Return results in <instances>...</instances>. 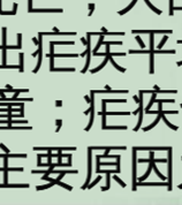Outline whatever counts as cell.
<instances>
[{
    "label": "cell",
    "mask_w": 182,
    "mask_h": 205,
    "mask_svg": "<svg viewBox=\"0 0 182 205\" xmlns=\"http://www.w3.org/2000/svg\"><path fill=\"white\" fill-rule=\"evenodd\" d=\"M127 126H104L102 127L103 130H126Z\"/></svg>",
    "instance_id": "obj_12"
},
{
    "label": "cell",
    "mask_w": 182,
    "mask_h": 205,
    "mask_svg": "<svg viewBox=\"0 0 182 205\" xmlns=\"http://www.w3.org/2000/svg\"><path fill=\"white\" fill-rule=\"evenodd\" d=\"M104 37H105V35H100L99 36V41L98 43H97V45H96V47L92 50V53H96L97 51H98V48L103 45V41H104Z\"/></svg>",
    "instance_id": "obj_18"
},
{
    "label": "cell",
    "mask_w": 182,
    "mask_h": 205,
    "mask_svg": "<svg viewBox=\"0 0 182 205\" xmlns=\"http://www.w3.org/2000/svg\"><path fill=\"white\" fill-rule=\"evenodd\" d=\"M56 185H60V187H62V188H65V189H67V190H73V187H70V185H66V183H63V182H61V181H56Z\"/></svg>",
    "instance_id": "obj_26"
},
{
    "label": "cell",
    "mask_w": 182,
    "mask_h": 205,
    "mask_svg": "<svg viewBox=\"0 0 182 205\" xmlns=\"http://www.w3.org/2000/svg\"><path fill=\"white\" fill-rule=\"evenodd\" d=\"M90 112H91V109H89L88 111H85V112H84V114H85V115H88V114H89Z\"/></svg>",
    "instance_id": "obj_46"
},
{
    "label": "cell",
    "mask_w": 182,
    "mask_h": 205,
    "mask_svg": "<svg viewBox=\"0 0 182 205\" xmlns=\"http://www.w3.org/2000/svg\"><path fill=\"white\" fill-rule=\"evenodd\" d=\"M53 185H54V183H53V182H51V183H49V185H38V187H36V189H37V190H44V189H47V188H50V187H52Z\"/></svg>",
    "instance_id": "obj_29"
},
{
    "label": "cell",
    "mask_w": 182,
    "mask_h": 205,
    "mask_svg": "<svg viewBox=\"0 0 182 205\" xmlns=\"http://www.w3.org/2000/svg\"><path fill=\"white\" fill-rule=\"evenodd\" d=\"M6 170H7V172H12V171H13V172H22V171H23V168H22V167H21V168H8V167H7Z\"/></svg>",
    "instance_id": "obj_36"
},
{
    "label": "cell",
    "mask_w": 182,
    "mask_h": 205,
    "mask_svg": "<svg viewBox=\"0 0 182 205\" xmlns=\"http://www.w3.org/2000/svg\"><path fill=\"white\" fill-rule=\"evenodd\" d=\"M138 163L142 164V163H150V159H138Z\"/></svg>",
    "instance_id": "obj_39"
},
{
    "label": "cell",
    "mask_w": 182,
    "mask_h": 205,
    "mask_svg": "<svg viewBox=\"0 0 182 205\" xmlns=\"http://www.w3.org/2000/svg\"><path fill=\"white\" fill-rule=\"evenodd\" d=\"M110 61H111V63H112L113 66H114L115 68L118 69L119 72H121V73H125V72H126V68H122V67H120L119 65H118L117 62H115L114 60H113V57H112V55H110Z\"/></svg>",
    "instance_id": "obj_20"
},
{
    "label": "cell",
    "mask_w": 182,
    "mask_h": 205,
    "mask_svg": "<svg viewBox=\"0 0 182 205\" xmlns=\"http://www.w3.org/2000/svg\"><path fill=\"white\" fill-rule=\"evenodd\" d=\"M86 53H88V48H86V50H85V51H84L83 53H81V57H82V58H84V57H85V55H86Z\"/></svg>",
    "instance_id": "obj_44"
},
{
    "label": "cell",
    "mask_w": 182,
    "mask_h": 205,
    "mask_svg": "<svg viewBox=\"0 0 182 205\" xmlns=\"http://www.w3.org/2000/svg\"><path fill=\"white\" fill-rule=\"evenodd\" d=\"M168 41V36H164V38H162V39L160 41V43H159V45L157 46V48H158V50H161V48H162V46L166 44V41Z\"/></svg>",
    "instance_id": "obj_25"
},
{
    "label": "cell",
    "mask_w": 182,
    "mask_h": 205,
    "mask_svg": "<svg viewBox=\"0 0 182 205\" xmlns=\"http://www.w3.org/2000/svg\"><path fill=\"white\" fill-rule=\"evenodd\" d=\"M180 106H181V107H182V104H181V105H180Z\"/></svg>",
    "instance_id": "obj_50"
},
{
    "label": "cell",
    "mask_w": 182,
    "mask_h": 205,
    "mask_svg": "<svg viewBox=\"0 0 182 205\" xmlns=\"http://www.w3.org/2000/svg\"><path fill=\"white\" fill-rule=\"evenodd\" d=\"M32 41L35 43L36 45H38V44H39V43H38V41H37V38H32Z\"/></svg>",
    "instance_id": "obj_45"
},
{
    "label": "cell",
    "mask_w": 182,
    "mask_h": 205,
    "mask_svg": "<svg viewBox=\"0 0 182 205\" xmlns=\"http://www.w3.org/2000/svg\"><path fill=\"white\" fill-rule=\"evenodd\" d=\"M56 106H59V107H60V106L62 105V102H61V100H56Z\"/></svg>",
    "instance_id": "obj_41"
},
{
    "label": "cell",
    "mask_w": 182,
    "mask_h": 205,
    "mask_svg": "<svg viewBox=\"0 0 182 205\" xmlns=\"http://www.w3.org/2000/svg\"><path fill=\"white\" fill-rule=\"evenodd\" d=\"M153 89H154V90H159V87H157V85H154V87H153Z\"/></svg>",
    "instance_id": "obj_48"
},
{
    "label": "cell",
    "mask_w": 182,
    "mask_h": 205,
    "mask_svg": "<svg viewBox=\"0 0 182 205\" xmlns=\"http://www.w3.org/2000/svg\"><path fill=\"white\" fill-rule=\"evenodd\" d=\"M84 99H85V102H88V104H90L91 102V98L89 96H84Z\"/></svg>",
    "instance_id": "obj_40"
},
{
    "label": "cell",
    "mask_w": 182,
    "mask_h": 205,
    "mask_svg": "<svg viewBox=\"0 0 182 205\" xmlns=\"http://www.w3.org/2000/svg\"><path fill=\"white\" fill-rule=\"evenodd\" d=\"M133 99H134V102H136V104H140V97L138 96H136V95H135V96H133Z\"/></svg>",
    "instance_id": "obj_37"
},
{
    "label": "cell",
    "mask_w": 182,
    "mask_h": 205,
    "mask_svg": "<svg viewBox=\"0 0 182 205\" xmlns=\"http://www.w3.org/2000/svg\"><path fill=\"white\" fill-rule=\"evenodd\" d=\"M113 179H114V180H115V181H117V182H118L122 188H126V183H125V182H123V181H122L120 178H118V175H113Z\"/></svg>",
    "instance_id": "obj_27"
},
{
    "label": "cell",
    "mask_w": 182,
    "mask_h": 205,
    "mask_svg": "<svg viewBox=\"0 0 182 205\" xmlns=\"http://www.w3.org/2000/svg\"><path fill=\"white\" fill-rule=\"evenodd\" d=\"M137 185H158V187H168V182H144V181H138Z\"/></svg>",
    "instance_id": "obj_9"
},
{
    "label": "cell",
    "mask_w": 182,
    "mask_h": 205,
    "mask_svg": "<svg viewBox=\"0 0 182 205\" xmlns=\"http://www.w3.org/2000/svg\"><path fill=\"white\" fill-rule=\"evenodd\" d=\"M149 164L152 165V170H153V172L156 173V174H157V176H159V178H160L162 181H165V180H166V176H164L160 172H159V170L157 168V165H156V161H154V158H153V159H150V163H149Z\"/></svg>",
    "instance_id": "obj_10"
},
{
    "label": "cell",
    "mask_w": 182,
    "mask_h": 205,
    "mask_svg": "<svg viewBox=\"0 0 182 205\" xmlns=\"http://www.w3.org/2000/svg\"><path fill=\"white\" fill-rule=\"evenodd\" d=\"M56 131L58 133V131L60 130V128H61V124H62V121H61V120H56Z\"/></svg>",
    "instance_id": "obj_35"
},
{
    "label": "cell",
    "mask_w": 182,
    "mask_h": 205,
    "mask_svg": "<svg viewBox=\"0 0 182 205\" xmlns=\"http://www.w3.org/2000/svg\"><path fill=\"white\" fill-rule=\"evenodd\" d=\"M53 65H54V57L51 55V57H50V70H52V69L54 68Z\"/></svg>",
    "instance_id": "obj_33"
},
{
    "label": "cell",
    "mask_w": 182,
    "mask_h": 205,
    "mask_svg": "<svg viewBox=\"0 0 182 205\" xmlns=\"http://www.w3.org/2000/svg\"><path fill=\"white\" fill-rule=\"evenodd\" d=\"M172 158H173V149H168V158H167V165H168V191L172 190Z\"/></svg>",
    "instance_id": "obj_2"
},
{
    "label": "cell",
    "mask_w": 182,
    "mask_h": 205,
    "mask_svg": "<svg viewBox=\"0 0 182 205\" xmlns=\"http://www.w3.org/2000/svg\"><path fill=\"white\" fill-rule=\"evenodd\" d=\"M51 72H75V68H53Z\"/></svg>",
    "instance_id": "obj_24"
},
{
    "label": "cell",
    "mask_w": 182,
    "mask_h": 205,
    "mask_svg": "<svg viewBox=\"0 0 182 205\" xmlns=\"http://www.w3.org/2000/svg\"><path fill=\"white\" fill-rule=\"evenodd\" d=\"M130 54H150V50H129Z\"/></svg>",
    "instance_id": "obj_15"
},
{
    "label": "cell",
    "mask_w": 182,
    "mask_h": 205,
    "mask_svg": "<svg viewBox=\"0 0 182 205\" xmlns=\"http://www.w3.org/2000/svg\"><path fill=\"white\" fill-rule=\"evenodd\" d=\"M136 159H137V150L136 148H133V191H136L137 188V181H136V176H137V167H136Z\"/></svg>",
    "instance_id": "obj_3"
},
{
    "label": "cell",
    "mask_w": 182,
    "mask_h": 205,
    "mask_svg": "<svg viewBox=\"0 0 182 205\" xmlns=\"http://www.w3.org/2000/svg\"><path fill=\"white\" fill-rule=\"evenodd\" d=\"M20 72H23V53H20Z\"/></svg>",
    "instance_id": "obj_34"
},
{
    "label": "cell",
    "mask_w": 182,
    "mask_h": 205,
    "mask_svg": "<svg viewBox=\"0 0 182 205\" xmlns=\"http://www.w3.org/2000/svg\"><path fill=\"white\" fill-rule=\"evenodd\" d=\"M95 93H128V90H93Z\"/></svg>",
    "instance_id": "obj_8"
},
{
    "label": "cell",
    "mask_w": 182,
    "mask_h": 205,
    "mask_svg": "<svg viewBox=\"0 0 182 205\" xmlns=\"http://www.w3.org/2000/svg\"><path fill=\"white\" fill-rule=\"evenodd\" d=\"M31 130L32 128L29 127V126H26V127H22V126H16V127H12V124H8V126H1L0 127V130Z\"/></svg>",
    "instance_id": "obj_7"
},
{
    "label": "cell",
    "mask_w": 182,
    "mask_h": 205,
    "mask_svg": "<svg viewBox=\"0 0 182 205\" xmlns=\"http://www.w3.org/2000/svg\"><path fill=\"white\" fill-rule=\"evenodd\" d=\"M154 73V54L150 53V74Z\"/></svg>",
    "instance_id": "obj_19"
},
{
    "label": "cell",
    "mask_w": 182,
    "mask_h": 205,
    "mask_svg": "<svg viewBox=\"0 0 182 205\" xmlns=\"http://www.w3.org/2000/svg\"><path fill=\"white\" fill-rule=\"evenodd\" d=\"M160 120H161V115H160V113H159V114H158V116H157V119L154 120L153 122L151 123V124H149L147 127H144V128H143V130H144V131H149V130H151L152 128H154V127L158 124V122H159Z\"/></svg>",
    "instance_id": "obj_13"
},
{
    "label": "cell",
    "mask_w": 182,
    "mask_h": 205,
    "mask_svg": "<svg viewBox=\"0 0 182 205\" xmlns=\"http://www.w3.org/2000/svg\"><path fill=\"white\" fill-rule=\"evenodd\" d=\"M11 187H12V188H13V187H14V188H20V187H21V188H28L29 185H21V183H20V185H7V183L0 185V188H11Z\"/></svg>",
    "instance_id": "obj_16"
},
{
    "label": "cell",
    "mask_w": 182,
    "mask_h": 205,
    "mask_svg": "<svg viewBox=\"0 0 182 205\" xmlns=\"http://www.w3.org/2000/svg\"><path fill=\"white\" fill-rule=\"evenodd\" d=\"M103 44L104 45H106V44H108V45H112V44H114V45H122V41H103Z\"/></svg>",
    "instance_id": "obj_32"
},
{
    "label": "cell",
    "mask_w": 182,
    "mask_h": 205,
    "mask_svg": "<svg viewBox=\"0 0 182 205\" xmlns=\"http://www.w3.org/2000/svg\"><path fill=\"white\" fill-rule=\"evenodd\" d=\"M91 115H90V122H89V124L86 126V128H85V131H89L90 130V128L92 127V123H93V116H95V91L92 90L91 91Z\"/></svg>",
    "instance_id": "obj_4"
},
{
    "label": "cell",
    "mask_w": 182,
    "mask_h": 205,
    "mask_svg": "<svg viewBox=\"0 0 182 205\" xmlns=\"http://www.w3.org/2000/svg\"><path fill=\"white\" fill-rule=\"evenodd\" d=\"M100 180H102V176H100V175H99L98 178L96 179V180H95V181H93V182H92V183H91V185H88V188H89V189H91V188H92V187H95V185H97V183H98L99 181H100Z\"/></svg>",
    "instance_id": "obj_31"
},
{
    "label": "cell",
    "mask_w": 182,
    "mask_h": 205,
    "mask_svg": "<svg viewBox=\"0 0 182 205\" xmlns=\"http://www.w3.org/2000/svg\"><path fill=\"white\" fill-rule=\"evenodd\" d=\"M138 107H140V113H138V122L136 124V127L134 128V131H137V130L141 128V124L143 122V100H141L140 104H138Z\"/></svg>",
    "instance_id": "obj_6"
},
{
    "label": "cell",
    "mask_w": 182,
    "mask_h": 205,
    "mask_svg": "<svg viewBox=\"0 0 182 205\" xmlns=\"http://www.w3.org/2000/svg\"><path fill=\"white\" fill-rule=\"evenodd\" d=\"M81 41L83 43V45H86V44H88V41H85V38H83V37L81 38Z\"/></svg>",
    "instance_id": "obj_42"
},
{
    "label": "cell",
    "mask_w": 182,
    "mask_h": 205,
    "mask_svg": "<svg viewBox=\"0 0 182 205\" xmlns=\"http://www.w3.org/2000/svg\"><path fill=\"white\" fill-rule=\"evenodd\" d=\"M0 149H2V150L6 152V153H9V150H8V149L6 148V146H5V145H4V144H0Z\"/></svg>",
    "instance_id": "obj_38"
},
{
    "label": "cell",
    "mask_w": 182,
    "mask_h": 205,
    "mask_svg": "<svg viewBox=\"0 0 182 205\" xmlns=\"http://www.w3.org/2000/svg\"><path fill=\"white\" fill-rule=\"evenodd\" d=\"M54 58H77L78 54H53Z\"/></svg>",
    "instance_id": "obj_23"
},
{
    "label": "cell",
    "mask_w": 182,
    "mask_h": 205,
    "mask_svg": "<svg viewBox=\"0 0 182 205\" xmlns=\"http://www.w3.org/2000/svg\"><path fill=\"white\" fill-rule=\"evenodd\" d=\"M135 39H136V41L140 44L141 48H145V45H144V43H143V41H142V38H141L140 36H135Z\"/></svg>",
    "instance_id": "obj_30"
},
{
    "label": "cell",
    "mask_w": 182,
    "mask_h": 205,
    "mask_svg": "<svg viewBox=\"0 0 182 205\" xmlns=\"http://www.w3.org/2000/svg\"><path fill=\"white\" fill-rule=\"evenodd\" d=\"M176 63H177V66H179V67H180V66H182V60H181V61H177Z\"/></svg>",
    "instance_id": "obj_47"
},
{
    "label": "cell",
    "mask_w": 182,
    "mask_h": 205,
    "mask_svg": "<svg viewBox=\"0 0 182 205\" xmlns=\"http://www.w3.org/2000/svg\"><path fill=\"white\" fill-rule=\"evenodd\" d=\"M108 61H110V54H108V55H106V57H105V59H104V61L102 62V63L99 65V66H98V67H97V68L91 69V70H90V73H91V74H96V73H97V72H99L100 69H103V68H104V67H105V66H106V63H107V62H108Z\"/></svg>",
    "instance_id": "obj_11"
},
{
    "label": "cell",
    "mask_w": 182,
    "mask_h": 205,
    "mask_svg": "<svg viewBox=\"0 0 182 205\" xmlns=\"http://www.w3.org/2000/svg\"><path fill=\"white\" fill-rule=\"evenodd\" d=\"M159 113H160V115H161V120L166 123V124H167L171 129H173V130H175V131H176V130H177V126H174V124H172V123L169 122L167 119H166V114H165V113H162V112H159Z\"/></svg>",
    "instance_id": "obj_14"
},
{
    "label": "cell",
    "mask_w": 182,
    "mask_h": 205,
    "mask_svg": "<svg viewBox=\"0 0 182 205\" xmlns=\"http://www.w3.org/2000/svg\"><path fill=\"white\" fill-rule=\"evenodd\" d=\"M181 159H182V158H181Z\"/></svg>",
    "instance_id": "obj_51"
},
{
    "label": "cell",
    "mask_w": 182,
    "mask_h": 205,
    "mask_svg": "<svg viewBox=\"0 0 182 205\" xmlns=\"http://www.w3.org/2000/svg\"><path fill=\"white\" fill-rule=\"evenodd\" d=\"M106 102H126L127 99H103Z\"/></svg>",
    "instance_id": "obj_28"
},
{
    "label": "cell",
    "mask_w": 182,
    "mask_h": 205,
    "mask_svg": "<svg viewBox=\"0 0 182 205\" xmlns=\"http://www.w3.org/2000/svg\"><path fill=\"white\" fill-rule=\"evenodd\" d=\"M1 171L4 172V171H5V168H0V172H1Z\"/></svg>",
    "instance_id": "obj_49"
},
{
    "label": "cell",
    "mask_w": 182,
    "mask_h": 205,
    "mask_svg": "<svg viewBox=\"0 0 182 205\" xmlns=\"http://www.w3.org/2000/svg\"><path fill=\"white\" fill-rule=\"evenodd\" d=\"M151 171H152V165L150 164L149 165V167H147V173L143 175V176H141L140 179H138V181H144L145 179H147V176L150 175V173H151Z\"/></svg>",
    "instance_id": "obj_22"
},
{
    "label": "cell",
    "mask_w": 182,
    "mask_h": 205,
    "mask_svg": "<svg viewBox=\"0 0 182 205\" xmlns=\"http://www.w3.org/2000/svg\"><path fill=\"white\" fill-rule=\"evenodd\" d=\"M138 113H140V107H138V109H136V111H134V112H133V114H134V115H137Z\"/></svg>",
    "instance_id": "obj_43"
},
{
    "label": "cell",
    "mask_w": 182,
    "mask_h": 205,
    "mask_svg": "<svg viewBox=\"0 0 182 205\" xmlns=\"http://www.w3.org/2000/svg\"><path fill=\"white\" fill-rule=\"evenodd\" d=\"M106 115H129V112H105Z\"/></svg>",
    "instance_id": "obj_21"
},
{
    "label": "cell",
    "mask_w": 182,
    "mask_h": 205,
    "mask_svg": "<svg viewBox=\"0 0 182 205\" xmlns=\"http://www.w3.org/2000/svg\"><path fill=\"white\" fill-rule=\"evenodd\" d=\"M136 148V150L137 151H165L171 148V146H160V148H158V146H154V148H147V146H135Z\"/></svg>",
    "instance_id": "obj_5"
},
{
    "label": "cell",
    "mask_w": 182,
    "mask_h": 205,
    "mask_svg": "<svg viewBox=\"0 0 182 205\" xmlns=\"http://www.w3.org/2000/svg\"><path fill=\"white\" fill-rule=\"evenodd\" d=\"M91 174H92V149L89 148V149H88V178H86L85 183L82 185V189H83V190L84 189H86L88 185H89Z\"/></svg>",
    "instance_id": "obj_1"
},
{
    "label": "cell",
    "mask_w": 182,
    "mask_h": 205,
    "mask_svg": "<svg viewBox=\"0 0 182 205\" xmlns=\"http://www.w3.org/2000/svg\"><path fill=\"white\" fill-rule=\"evenodd\" d=\"M158 105H159V109H158L159 112H162L165 114H179V111H164L162 109V102H158Z\"/></svg>",
    "instance_id": "obj_17"
}]
</instances>
